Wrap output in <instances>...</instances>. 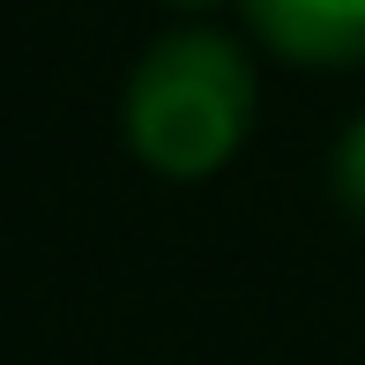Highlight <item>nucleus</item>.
I'll list each match as a JSON object with an SVG mask.
<instances>
[{
	"instance_id": "f257e3e1",
	"label": "nucleus",
	"mask_w": 365,
	"mask_h": 365,
	"mask_svg": "<svg viewBox=\"0 0 365 365\" xmlns=\"http://www.w3.org/2000/svg\"><path fill=\"white\" fill-rule=\"evenodd\" d=\"M254 127V68L209 23L164 30L135 60L120 97V135L157 179H209L239 157Z\"/></svg>"
},
{
	"instance_id": "20e7f679",
	"label": "nucleus",
	"mask_w": 365,
	"mask_h": 365,
	"mask_svg": "<svg viewBox=\"0 0 365 365\" xmlns=\"http://www.w3.org/2000/svg\"><path fill=\"white\" fill-rule=\"evenodd\" d=\"M164 8H187V15H202V8H224V0H164Z\"/></svg>"
},
{
	"instance_id": "f03ea898",
	"label": "nucleus",
	"mask_w": 365,
	"mask_h": 365,
	"mask_svg": "<svg viewBox=\"0 0 365 365\" xmlns=\"http://www.w3.org/2000/svg\"><path fill=\"white\" fill-rule=\"evenodd\" d=\"M254 38L298 68H351L365 60V0H239Z\"/></svg>"
},
{
	"instance_id": "7ed1b4c3",
	"label": "nucleus",
	"mask_w": 365,
	"mask_h": 365,
	"mask_svg": "<svg viewBox=\"0 0 365 365\" xmlns=\"http://www.w3.org/2000/svg\"><path fill=\"white\" fill-rule=\"evenodd\" d=\"M328 187H336L343 217H358V224H365V112L336 135V157H328Z\"/></svg>"
}]
</instances>
